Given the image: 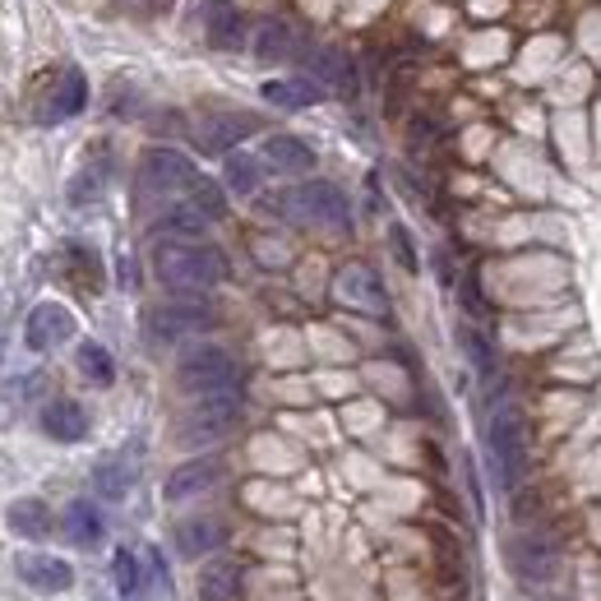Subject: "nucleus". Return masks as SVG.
Here are the masks:
<instances>
[{
  "label": "nucleus",
  "instance_id": "obj_31",
  "mask_svg": "<svg viewBox=\"0 0 601 601\" xmlns=\"http://www.w3.org/2000/svg\"><path fill=\"white\" fill-rule=\"evenodd\" d=\"M463 348H467V356H473L477 375H490V371H495V352H490V343H486L477 329H463Z\"/></svg>",
  "mask_w": 601,
  "mask_h": 601
},
{
  "label": "nucleus",
  "instance_id": "obj_24",
  "mask_svg": "<svg viewBox=\"0 0 601 601\" xmlns=\"http://www.w3.org/2000/svg\"><path fill=\"white\" fill-rule=\"evenodd\" d=\"M297 51V38H292V29H287L282 19H269L265 29L255 33V56L259 61H287Z\"/></svg>",
  "mask_w": 601,
  "mask_h": 601
},
{
  "label": "nucleus",
  "instance_id": "obj_22",
  "mask_svg": "<svg viewBox=\"0 0 601 601\" xmlns=\"http://www.w3.org/2000/svg\"><path fill=\"white\" fill-rule=\"evenodd\" d=\"M208 46H218V51L246 46V14L231 10V6H214V19H208Z\"/></svg>",
  "mask_w": 601,
  "mask_h": 601
},
{
  "label": "nucleus",
  "instance_id": "obj_8",
  "mask_svg": "<svg viewBox=\"0 0 601 601\" xmlns=\"http://www.w3.org/2000/svg\"><path fill=\"white\" fill-rule=\"evenodd\" d=\"M509 564H514L518 579L546 583V579H551V573L560 569V551H556L551 537L528 532V537H514V546H509Z\"/></svg>",
  "mask_w": 601,
  "mask_h": 601
},
{
  "label": "nucleus",
  "instance_id": "obj_3",
  "mask_svg": "<svg viewBox=\"0 0 601 601\" xmlns=\"http://www.w3.org/2000/svg\"><path fill=\"white\" fill-rule=\"evenodd\" d=\"M278 214L292 218V222H305V227L343 231L352 222V204L333 180H305V186H292V190L278 195Z\"/></svg>",
  "mask_w": 601,
  "mask_h": 601
},
{
  "label": "nucleus",
  "instance_id": "obj_5",
  "mask_svg": "<svg viewBox=\"0 0 601 601\" xmlns=\"http://www.w3.org/2000/svg\"><path fill=\"white\" fill-rule=\"evenodd\" d=\"M237 422H241V394H237V388H231V394H208V398H199L186 412V422H180V439H186V444L222 439Z\"/></svg>",
  "mask_w": 601,
  "mask_h": 601
},
{
  "label": "nucleus",
  "instance_id": "obj_2",
  "mask_svg": "<svg viewBox=\"0 0 601 601\" xmlns=\"http://www.w3.org/2000/svg\"><path fill=\"white\" fill-rule=\"evenodd\" d=\"M486 454L495 467V481L518 486L528 477V416L518 412V403H500L486 422Z\"/></svg>",
  "mask_w": 601,
  "mask_h": 601
},
{
  "label": "nucleus",
  "instance_id": "obj_33",
  "mask_svg": "<svg viewBox=\"0 0 601 601\" xmlns=\"http://www.w3.org/2000/svg\"><path fill=\"white\" fill-rule=\"evenodd\" d=\"M97 190H102V172H84V176L70 186V199H74V204H84V199H93Z\"/></svg>",
  "mask_w": 601,
  "mask_h": 601
},
{
  "label": "nucleus",
  "instance_id": "obj_27",
  "mask_svg": "<svg viewBox=\"0 0 601 601\" xmlns=\"http://www.w3.org/2000/svg\"><path fill=\"white\" fill-rule=\"evenodd\" d=\"M112 579H116L121 601H139L144 579H139V560H135V551H116V560H112Z\"/></svg>",
  "mask_w": 601,
  "mask_h": 601
},
{
  "label": "nucleus",
  "instance_id": "obj_10",
  "mask_svg": "<svg viewBox=\"0 0 601 601\" xmlns=\"http://www.w3.org/2000/svg\"><path fill=\"white\" fill-rule=\"evenodd\" d=\"M338 297L356 310H371V315H384L388 310V292H384L380 273L365 269V265H348L343 273H338Z\"/></svg>",
  "mask_w": 601,
  "mask_h": 601
},
{
  "label": "nucleus",
  "instance_id": "obj_23",
  "mask_svg": "<svg viewBox=\"0 0 601 601\" xmlns=\"http://www.w3.org/2000/svg\"><path fill=\"white\" fill-rule=\"evenodd\" d=\"M102 514L89 505V500H74L70 509H65V537L74 541V546H97L102 541Z\"/></svg>",
  "mask_w": 601,
  "mask_h": 601
},
{
  "label": "nucleus",
  "instance_id": "obj_14",
  "mask_svg": "<svg viewBox=\"0 0 601 601\" xmlns=\"http://www.w3.org/2000/svg\"><path fill=\"white\" fill-rule=\"evenodd\" d=\"M310 70H315V80L333 93H343V97H356V70H352V56H343V51H333V46H320V51H310Z\"/></svg>",
  "mask_w": 601,
  "mask_h": 601
},
{
  "label": "nucleus",
  "instance_id": "obj_7",
  "mask_svg": "<svg viewBox=\"0 0 601 601\" xmlns=\"http://www.w3.org/2000/svg\"><path fill=\"white\" fill-rule=\"evenodd\" d=\"M214 324V310L204 301H167V305H153L148 310V338L153 343H180L190 333H204Z\"/></svg>",
  "mask_w": 601,
  "mask_h": 601
},
{
  "label": "nucleus",
  "instance_id": "obj_15",
  "mask_svg": "<svg viewBox=\"0 0 601 601\" xmlns=\"http://www.w3.org/2000/svg\"><path fill=\"white\" fill-rule=\"evenodd\" d=\"M42 431L51 439H61V444H80L89 435V412L80 403H70V398H56V403L42 407Z\"/></svg>",
  "mask_w": 601,
  "mask_h": 601
},
{
  "label": "nucleus",
  "instance_id": "obj_11",
  "mask_svg": "<svg viewBox=\"0 0 601 601\" xmlns=\"http://www.w3.org/2000/svg\"><path fill=\"white\" fill-rule=\"evenodd\" d=\"M218 481H222V463L218 458H195V463H180L176 473L167 477L163 495H167L172 505H180V500H195V495L214 490Z\"/></svg>",
  "mask_w": 601,
  "mask_h": 601
},
{
  "label": "nucleus",
  "instance_id": "obj_16",
  "mask_svg": "<svg viewBox=\"0 0 601 601\" xmlns=\"http://www.w3.org/2000/svg\"><path fill=\"white\" fill-rule=\"evenodd\" d=\"M250 129H259V121L255 116H246V112H218V116H208L204 121V129H199V139H204V148L208 153H227L231 144H241Z\"/></svg>",
  "mask_w": 601,
  "mask_h": 601
},
{
  "label": "nucleus",
  "instance_id": "obj_26",
  "mask_svg": "<svg viewBox=\"0 0 601 601\" xmlns=\"http://www.w3.org/2000/svg\"><path fill=\"white\" fill-rule=\"evenodd\" d=\"M80 375L89 380V384H97V388H107L112 380H116V365H112V352L102 348V343H80Z\"/></svg>",
  "mask_w": 601,
  "mask_h": 601
},
{
  "label": "nucleus",
  "instance_id": "obj_6",
  "mask_svg": "<svg viewBox=\"0 0 601 601\" xmlns=\"http://www.w3.org/2000/svg\"><path fill=\"white\" fill-rule=\"evenodd\" d=\"M199 180L195 163L176 148H148L139 158V190L144 195H176V190H190Z\"/></svg>",
  "mask_w": 601,
  "mask_h": 601
},
{
  "label": "nucleus",
  "instance_id": "obj_29",
  "mask_svg": "<svg viewBox=\"0 0 601 601\" xmlns=\"http://www.w3.org/2000/svg\"><path fill=\"white\" fill-rule=\"evenodd\" d=\"M227 186L237 195H255L259 190V163L246 158V153H231L227 158Z\"/></svg>",
  "mask_w": 601,
  "mask_h": 601
},
{
  "label": "nucleus",
  "instance_id": "obj_12",
  "mask_svg": "<svg viewBox=\"0 0 601 601\" xmlns=\"http://www.w3.org/2000/svg\"><path fill=\"white\" fill-rule=\"evenodd\" d=\"M19 579L29 588H38V592H65L74 583V569L65 560H56V556L29 551V556H19Z\"/></svg>",
  "mask_w": 601,
  "mask_h": 601
},
{
  "label": "nucleus",
  "instance_id": "obj_18",
  "mask_svg": "<svg viewBox=\"0 0 601 601\" xmlns=\"http://www.w3.org/2000/svg\"><path fill=\"white\" fill-rule=\"evenodd\" d=\"M265 163H273V172H287V176H301L315 167V148L297 135H273L265 144Z\"/></svg>",
  "mask_w": 601,
  "mask_h": 601
},
{
  "label": "nucleus",
  "instance_id": "obj_9",
  "mask_svg": "<svg viewBox=\"0 0 601 601\" xmlns=\"http://www.w3.org/2000/svg\"><path fill=\"white\" fill-rule=\"evenodd\" d=\"M74 338V315L61 305V301H42L33 305V315L29 324H23V343H29L33 352H51V348H61Z\"/></svg>",
  "mask_w": 601,
  "mask_h": 601
},
{
  "label": "nucleus",
  "instance_id": "obj_1",
  "mask_svg": "<svg viewBox=\"0 0 601 601\" xmlns=\"http://www.w3.org/2000/svg\"><path fill=\"white\" fill-rule=\"evenodd\" d=\"M153 273H158L172 292H208L227 278V255L218 246L199 241H163L153 255Z\"/></svg>",
  "mask_w": 601,
  "mask_h": 601
},
{
  "label": "nucleus",
  "instance_id": "obj_30",
  "mask_svg": "<svg viewBox=\"0 0 601 601\" xmlns=\"http://www.w3.org/2000/svg\"><path fill=\"white\" fill-rule=\"evenodd\" d=\"M190 204L199 208V214H204L208 222H218V218L227 214V204H222V190L214 186V180H204V176H199L195 186H190Z\"/></svg>",
  "mask_w": 601,
  "mask_h": 601
},
{
  "label": "nucleus",
  "instance_id": "obj_20",
  "mask_svg": "<svg viewBox=\"0 0 601 601\" xmlns=\"http://www.w3.org/2000/svg\"><path fill=\"white\" fill-rule=\"evenodd\" d=\"M6 522H10V532H14V537L38 541V537H46V528H51V509L29 495V500H14V505L6 509Z\"/></svg>",
  "mask_w": 601,
  "mask_h": 601
},
{
  "label": "nucleus",
  "instance_id": "obj_25",
  "mask_svg": "<svg viewBox=\"0 0 601 601\" xmlns=\"http://www.w3.org/2000/svg\"><path fill=\"white\" fill-rule=\"evenodd\" d=\"M93 486L102 500H125L129 486H135V473H129V463H121V458H102L93 473Z\"/></svg>",
  "mask_w": 601,
  "mask_h": 601
},
{
  "label": "nucleus",
  "instance_id": "obj_32",
  "mask_svg": "<svg viewBox=\"0 0 601 601\" xmlns=\"http://www.w3.org/2000/svg\"><path fill=\"white\" fill-rule=\"evenodd\" d=\"M388 241H394V250H398V265L407 269V273H416V250H412V237H407V227H388Z\"/></svg>",
  "mask_w": 601,
  "mask_h": 601
},
{
  "label": "nucleus",
  "instance_id": "obj_19",
  "mask_svg": "<svg viewBox=\"0 0 601 601\" xmlns=\"http://www.w3.org/2000/svg\"><path fill=\"white\" fill-rule=\"evenodd\" d=\"M320 89H324L320 80H269L259 93H265V102H273V107H282V112H305V107H315V102L324 97Z\"/></svg>",
  "mask_w": 601,
  "mask_h": 601
},
{
  "label": "nucleus",
  "instance_id": "obj_4",
  "mask_svg": "<svg viewBox=\"0 0 601 601\" xmlns=\"http://www.w3.org/2000/svg\"><path fill=\"white\" fill-rule=\"evenodd\" d=\"M176 384L186 388L190 398H208V394H231L241 384V365L227 348L214 343H199L186 356L176 361Z\"/></svg>",
  "mask_w": 601,
  "mask_h": 601
},
{
  "label": "nucleus",
  "instance_id": "obj_17",
  "mask_svg": "<svg viewBox=\"0 0 601 601\" xmlns=\"http://www.w3.org/2000/svg\"><path fill=\"white\" fill-rule=\"evenodd\" d=\"M227 541V528L218 518H186L176 528V551L186 556V560H199L208 551H218V546Z\"/></svg>",
  "mask_w": 601,
  "mask_h": 601
},
{
  "label": "nucleus",
  "instance_id": "obj_13",
  "mask_svg": "<svg viewBox=\"0 0 601 601\" xmlns=\"http://www.w3.org/2000/svg\"><path fill=\"white\" fill-rule=\"evenodd\" d=\"M84 102H89V80H84L80 70H65V74H61V84L51 89L46 107L38 112V121H70V116H80V112H84Z\"/></svg>",
  "mask_w": 601,
  "mask_h": 601
},
{
  "label": "nucleus",
  "instance_id": "obj_21",
  "mask_svg": "<svg viewBox=\"0 0 601 601\" xmlns=\"http://www.w3.org/2000/svg\"><path fill=\"white\" fill-rule=\"evenodd\" d=\"M241 592V569L231 560H214L199 573V601H231Z\"/></svg>",
  "mask_w": 601,
  "mask_h": 601
},
{
  "label": "nucleus",
  "instance_id": "obj_28",
  "mask_svg": "<svg viewBox=\"0 0 601 601\" xmlns=\"http://www.w3.org/2000/svg\"><path fill=\"white\" fill-rule=\"evenodd\" d=\"M208 227V218L199 214V208L186 199V204H176L172 214L158 222V231H167V237H199V231Z\"/></svg>",
  "mask_w": 601,
  "mask_h": 601
}]
</instances>
